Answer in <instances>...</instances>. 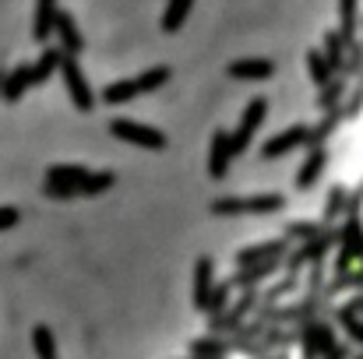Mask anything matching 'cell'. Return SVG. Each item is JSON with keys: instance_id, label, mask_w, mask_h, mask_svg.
I'll use <instances>...</instances> for the list:
<instances>
[{"instance_id": "6da1fadb", "label": "cell", "mask_w": 363, "mask_h": 359, "mask_svg": "<svg viewBox=\"0 0 363 359\" xmlns=\"http://www.w3.org/2000/svg\"><path fill=\"white\" fill-rule=\"evenodd\" d=\"M60 74H64V85H67V96H71L74 110H82V113H92V110H96V96H92V89H89V78L82 74V67H78V60H74V57H64V64H60Z\"/></svg>"}, {"instance_id": "7a4b0ae2", "label": "cell", "mask_w": 363, "mask_h": 359, "mask_svg": "<svg viewBox=\"0 0 363 359\" xmlns=\"http://www.w3.org/2000/svg\"><path fill=\"white\" fill-rule=\"evenodd\" d=\"M110 134L121 137V141H130V144H141V148H166V134L148 127V123H138V120H113L110 123Z\"/></svg>"}, {"instance_id": "3957f363", "label": "cell", "mask_w": 363, "mask_h": 359, "mask_svg": "<svg viewBox=\"0 0 363 359\" xmlns=\"http://www.w3.org/2000/svg\"><path fill=\"white\" fill-rule=\"evenodd\" d=\"M85 176H89L85 166H53L46 173V194L50 198H71V194H78Z\"/></svg>"}, {"instance_id": "277c9868", "label": "cell", "mask_w": 363, "mask_h": 359, "mask_svg": "<svg viewBox=\"0 0 363 359\" xmlns=\"http://www.w3.org/2000/svg\"><path fill=\"white\" fill-rule=\"evenodd\" d=\"M264 113H268V103H264V99H250V103H247L240 127H237V134H233V155H240L243 148L250 144V137H254V130L261 127Z\"/></svg>"}, {"instance_id": "5b68a950", "label": "cell", "mask_w": 363, "mask_h": 359, "mask_svg": "<svg viewBox=\"0 0 363 359\" xmlns=\"http://www.w3.org/2000/svg\"><path fill=\"white\" fill-rule=\"evenodd\" d=\"M275 208H282V198H223V201H216L212 205V212L216 215H243V212H275Z\"/></svg>"}, {"instance_id": "8992f818", "label": "cell", "mask_w": 363, "mask_h": 359, "mask_svg": "<svg viewBox=\"0 0 363 359\" xmlns=\"http://www.w3.org/2000/svg\"><path fill=\"white\" fill-rule=\"evenodd\" d=\"M230 162H233V137L226 130H216L212 134V152H208V173H212V180H223L230 173Z\"/></svg>"}, {"instance_id": "52a82bcc", "label": "cell", "mask_w": 363, "mask_h": 359, "mask_svg": "<svg viewBox=\"0 0 363 359\" xmlns=\"http://www.w3.org/2000/svg\"><path fill=\"white\" fill-rule=\"evenodd\" d=\"M212 275H216L212 257H198V264H194V307L198 310H205L208 300H212V289H216Z\"/></svg>"}, {"instance_id": "ba28073f", "label": "cell", "mask_w": 363, "mask_h": 359, "mask_svg": "<svg viewBox=\"0 0 363 359\" xmlns=\"http://www.w3.org/2000/svg\"><path fill=\"white\" fill-rule=\"evenodd\" d=\"M53 32L60 35V50H67V57L82 53L85 39H82V32H78V25H74V18H71L67 11H60V14H57V21H53Z\"/></svg>"}, {"instance_id": "9c48e42d", "label": "cell", "mask_w": 363, "mask_h": 359, "mask_svg": "<svg viewBox=\"0 0 363 359\" xmlns=\"http://www.w3.org/2000/svg\"><path fill=\"white\" fill-rule=\"evenodd\" d=\"M57 14H60L57 0H35V18H32V39H35V42H46V39H50Z\"/></svg>"}, {"instance_id": "30bf717a", "label": "cell", "mask_w": 363, "mask_h": 359, "mask_svg": "<svg viewBox=\"0 0 363 359\" xmlns=\"http://www.w3.org/2000/svg\"><path fill=\"white\" fill-rule=\"evenodd\" d=\"M272 60H257V57H250V60H237V64H230L226 67V74L230 78H237V81H264V78H272Z\"/></svg>"}, {"instance_id": "8fae6325", "label": "cell", "mask_w": 363, "mask_h": 359, "mask_svg": "<svg viewBox=\"0 0 363 359\" xmlns=\"http://www.w3.org/2000/svg\"><path fill=\"white\" fill-rule=\"evenodd\" d=\"M307 137V130L303 127H289V130H282V134H275L264 148H261V155L264 159H279V155H286V152H293L300 141Z\"/></svg>"}, {"instance_id": "7c38bea8", "label": "cell", "mask_w": 363, "mask_h": 359, "mask_svg": "<svg viewBox=\"0 0 363 359\" xmlns=\"http://www.w3.org/2000/svg\"><path fill=\"white\" fill-rule=\"evenodd\" d=\"M282 250H286V243H261V246H247L237 253V264L240 268H254L257 261L264 264V261H279L282 257Z\"/></svg>"}, {"instance_id": "4fadbf2b", "label": "cell", "mask_w": 363, "mask_h": 359, "mask_svg": "<svg viewBox=\"0 0 363 359\" xmlns=\"http://www.w3.org/2000/svg\"><path fill=\"white\" fill-rule=\"evenodd\" d=\"M250 303H254V292H243L240 303H233V310H226L223 317H212L208 324H212V331H237L243 321V314L250 310Z\"/></svg>"}, {"instance_id": "5bb4252c", "label": "cell", "mask_w": 363, "mask_h": 359, "mask_svg": "<svg viewBox=\"0 0 363 359\" xmlns=\"http://www.w3.org/2000/svg\"><path fill=\"white\" fill-rule=\"evenodd\" d=\"M32 85V64H21V67H14L7 78H4V99L7 103H18L21 99V92Z\"/></svg>"}, {"instance_id": "9a60e30c", "label": "cell", "mask_w": 363, "mask_h": 359, "mask_svg": "<svg viewBox=\"0 0 363 359\" xmlns=\"http://www.w3.org/2000/svg\"><path fill=\"white\" fill-rule=\"evenodd\" d=\"M191 7H194V0H169L166 4V14H162V32H177L187 21Z\"/></svg>"}, {"instance_id": "2e32d148", "label": "cell", "mask_w": 363, "mask_h": 359, "mask_svg": "<svg viewBox=\"0 0 363 359\" xmlns=\"http://www.w3.org/2000/svg\"><path fill=\"white\" fill-rule=\"evenodd\" d=\"M60 64H64L60 50H46V53H43V57L32 64V85H43V81H46V78H50V74H53Z\"/></svg>"}, {"instance_id": "e0dca14e", "label": "cell", "mask_w": 363, "mask_h": 359, "mask_svg": "<svg viewBox=\"0 0 363 359\" xmlns=\"http://www.w3.org/2000/svg\"><path fill=\"white\" fill-rule=\"evenodd\" d=\"M191 353L205 359H223L230 353V338H194L191 342Z\"/></svg>"}, {"instance_id": "ac0fdd59", "label": "cell", "mask_w": 363, "mask_h": 359, "mask_svg": "<svg viewBox=\"0 0 363 359\" xmlns=\"http://www.w3.org/2000/svg\"><path fill=\"white\" fill-rule=\"evenodd\" d=\"M32 349H35L39 359H57V338H53V331L46 324L32 328Z\"/></svg>"}, {"instance_id": "d6986e66", "label": "cell", "mask_w": 363, "mask_h": 359, "mask_svg": "<svg viewBox=\"0 0 363 359\" xmlns=\"http://www.w3.org/2000/svg\"><path fill=\"white\" fill-rule=\"evenodd\" d=\"M138 96V81H117V85H110L106 92H103V103L106 106H123V103H130Z\"/></svg>"}, {"instance_id": "ffe728a7", "label": "cell", "mask_w": 363, "mask_h": 359, "mask_svg": "<svg viewBox=\"0 0 363 359\" xmlns=\"http://www.w3.org/2000/svg\"><path fill=\"white\" fill-rule=\"evenodd\" d=\"M321 169H325V152H311L307 162H303V169H300V176H296V183L300 187H311L321 176Z\"/></svg>"}, {"instance_id": "44dd1931", "label": "cell", "mask_w": 363, "mask_h": 359, "mask_svg": "<svg viewBox=\"0 0 363 359\" xmlns=\"http://www.w3.org/2000/svg\"><path fill=\"white\" fill-rule=\"evenodd\" d=\"M113 180H117L113 173H89V176H85V183L78 187V194H89V198H92V194H103V190H110V187H113Z\"/></svg>"}, {"instance_id": "7402d4cb", "label": "cell", "mask_w": 363, "mask_h": 359, "mask_svg": "<svg viewBox=\"0 0 363 359\" xmlns=\"http://www.w3.org/2000/svg\"><path fill=\"white\" fill-rule=\"evenodd\" d=\"M230 292H233L230 282L216 285V289H212V300H208V307H205V314H208V317H223V314H226V300H230Z\"/></svg>"}, {"instance_id": "603a6c76", "label": "cell", "mask_w": 363, "mask_h": 359, "mask_svg": "<svg viewBox=\"0 0 363 359\" xmlns=\"http://www.w3.org/2000/svg\"><path fill=\"white\" fill-rule=\"evenodd\" d=\"M134 81H138V92H152V89H159V85L169 81V67H152V71H145Z\"/></svg>"}, {"instance_id": "cb8c5ba5", "label": "cell", "mask_w": 363, "mask_h": 359, "mask_svg": "<svg viewBox=\"0 0 363 359\" xmlns=\"http://www.w3.org/2000/svg\"><path fill=\"white\" fill-rule=\"evenodd\" d=\"M339 14H342V42H350L357 32V0H342Z\"/></svg>"}, {"instance_id": "d4e9b609", "label": "cell", "mask_w": 363, "mask_h": 359, "mask_svg": "<svg viewBox=\"0 0 363 359\" xmlns=\"http://www.w3.org/2000/svg\"><path fill=\"white\" fill-rule=\"evenodd\" d=\"M307 67H311V74H314V81H318V85H325V81H328V74H332V64H328L318 50H311V53H307Z\"/></svg>"}, {"instance_id": "484cf974", "label": "cell", "mask_w": 363, "mask_h": 359, "mask_svg": "<svg viewBox=\"0 0 363 359\" xmlns=\"http://www.w3.org/2000/svg\"><path fill=\"white\" fill-rule=\"evenodd\" d=\"M325 46H328V57H325V60H328L332 67H339V64H342V35H339V32H328Z\"/></svg>"}, {"instance_id": "4316f807", "label": "cell", "mask_w": 363, "mask_h": 359, "mask_svg": "<svg viewBox=\"0 0 363 359\" xmlns=\"http://www.w3.org/2000/svg\"><path fill=\"white\" fill-rule=\"evenodd\" d=\"M14 222H18V208L4 205V208H0V233H4V229H11Z\"/></svg>"}]
</instances>
